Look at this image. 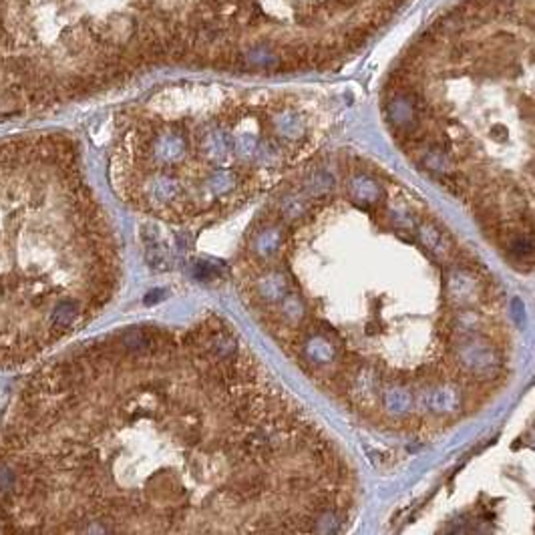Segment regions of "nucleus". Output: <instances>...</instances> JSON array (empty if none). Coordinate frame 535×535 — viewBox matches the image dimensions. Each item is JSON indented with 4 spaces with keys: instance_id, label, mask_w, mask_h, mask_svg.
I'll use <instances>...</instances> for the list:
<instances>
[{
    "instance_id": "nucleus-9",
    "label": "nucleus",
    "mask_w": 535,
    "mask_h": 535,
    "mask_svg": "<svg viewBox=\"0 0 535 535\" xmlns=\"http://www.w3.org/2000/svg\"><path fill=\"white\" fill-rule=\"evenodd\" d=\"M278 242H280V238H278L276 231H264L258 240V250L264 254H270L278 248Z\"/></svg>"
},
{
    "instance_id": "nucleus-4",
    "label": "nucleus",
    "mask_w": 535,
    "mask_h": 535,
    "mask_svg": "<svg viewBox=\"0 0 535 535\" xmlns=\"http://www.w3.org/2000/svg\"><path fill=\"white\" fill-rule=\"evenodd\" d=\"M411 0H236L227 73L326 71L355 57Z\"/></svg>"
},
{
    "instance_id": "nucleus-10",
    "label": "nucleus",
    "mask_w": 535,
    "mask_h": 535,
    "mask_svg": "<svg viewBox=\"0 0 535 535\" xmlns=\"http://www.w3.org/2000/svg\"><path fill=\"white\" fill-rule=\"evenodd\" d=\"M511 252L518 256V258H525V256H532L534 254V242L529 238H521V240H515L511 243Z\"/></svg>"
},
{
    "instance_id": "nucleus-11",
    "label": "nucleus",
    "mask_w": 535,
    "mask_h": 535,
    "mask_svg": "<svg viewBox=\"0 0 535 535\" xmlns=\"http://www.w3.org/2000/svg\"><path fill=\"white\" fill-rule=\"evenodd\" d=\"M284 290V284L278 280V278H272V280H266V286H264V292L268 298H280V294Z\"/></svg>"
},
{
    "instance_id": "nucleus-8",
    "label": "nucleus",
    "mask_w": 535,
    "mask_h": 535,
    "mask_svg": "<svg viewBox=\"0 0 535 535\" xmlns=\"http://www.w3.org/2000/svg\"><path fill=\"white\" fill-rule=\"evenodd\" d=\"M352 190H355L357 197L364 199V201H374V199H376V194H378L376 183L371 181V179H357V181L352 183Z\"/></svg>"
},
{
    "instance_id": "nucleus-3",
    "label": "nucleus",
    "mask_w": 535,
    "mask_h": 535,
    "mask_svg": "<svg viewBox=\"0 0 535 535\" xmlns=\"http://www.w3.org/2000/svg\"><path fill=\"white\" fill-rule=\"evenodd\" d=\"M534 0H459L403 52L385 117L406 151L471 157L469 119L493 143L534 117Z\"/></svg>"
},
{
    "instance_id": "nucleus-7",
    "label": "nucleus",
    "mask_w": 535,
    "mask_h": 535,
    "mask_svg": "<svg viewBox=\"0 0 535 535\" xmlns=\"http://www.w3.org/2000/svg\"><path fill=\"white\" fill-rule=\"evenodd\" d=\"M385 405L390 411H394V413H403V411H406L411 406V397H408V392H405V390H390V392H387V397H385Z\"/></svg>"
},
{
    "instance_id": "nucleus-2",
    "label": "nucleus",
    "mask_w": 535,
    "mask_h": 535,
    "mask_svg": "<svg viewBox=\"0 0 535 535\" xmlns=\"http://www.w3.org/2000/svg\"><path fill=\"white\" fill-rule=\"evenodd\" d=\"M224 0H0V119L57 109L165 65L204 69Z\"/></svg>"
},
{
    "instance_id": "nucleus-1",
    "label": "nucleus",
    "mask_w": 535,
    "mask_h": 535,
    "mask_svg": "<svg viewBox=\"0 0 535 535\" xmlns=\"http://www.w3.org/2000/svg\"><path fill=\"white\" fill-rule=\"evenodd\" d=\"M113 229L61 133L0 141V369L38 358L113 298Z\"/></svg>"
},
{
    "instance_id": "nucleus-5",
    "label": "nucleus",
    "mask_w": 535,
    "mask_h": 535,
    "mask_svg": "<svg viewBox=\"0 0 535 535\" xmlns=\"http://www.w3.org/2000/svg\"><path fill=\"white\" fill-rule=\"evenodd\" d=\"M429 406L431 408H437V411H451L457 406V392L453 390H435L431 397H429Z\"/></svg>"
},
{
    "instance_id": "nucleus-6",
    "label": "nucleus",
    "mask_w": 535,
    "mask_h": 535,
    "mask_svg": "<svg viewBox=\"0 0 535 535\" xmlns=\"http://www.w3.org/2000/svg\"><path fill=\"white\" fill-rule=\"evenodd\" d=\"M308 355L316 362H326V360H330V358L334 357V346L330 342L322 341V338H316V341L308 344Z\"/></svg>"
}]
</instances>
